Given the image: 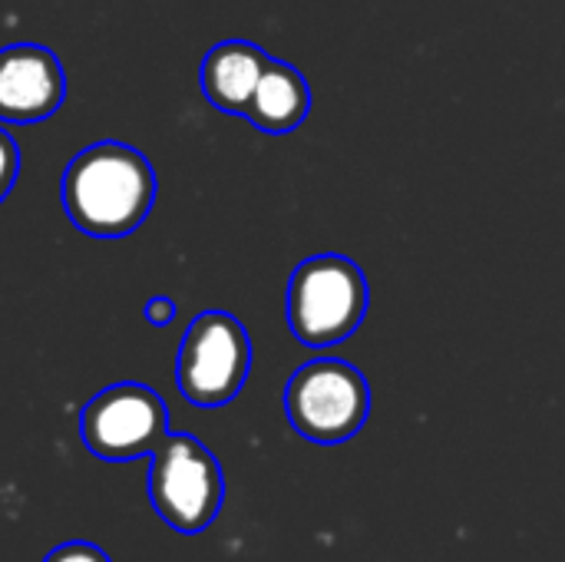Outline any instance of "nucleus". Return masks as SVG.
<instances>
[{
  "label": "nucleus",
  "instance_id": "9b49d317",
  "mask_svg": "<svg viewBox=\"0 0 565 562\" xmlns=\"http://www.w3.org/2000/svg\"><path fill=\"white\" fill-rule=\"evenodd\" d=\"M43 562H113L99 547L86 543V540H73V543H63L56 550L46 553Z\"/></svg>",
  "mask_w": 565,
  "mask_h": 562
},
{
  "label": "nucleus",
  "instance_id": "9d476101",
  "mask_svg": "<svg viewBox=\"0 0 565 562\" xmlns=\"http://www.w3.org/2000/svg\"><path fill=\"white\" fill-rule=\"evenodd\" d=\"M17 176H20V146H17V139L0 126V202L10 195Z\"/></svg>",
  "mask_w": 565,
  "mask_h": 562
},
{
  "label": "nucleus",
  "instance_id": "f257e3e1",
  "mask_svg": "<svg viewBox=\"0 0 565 562\" xmlns=\"http://www.w3.org/2000/svg\"><path fill=\"white\" fill-rule=\"evenodd\" d=\"M156 189L152 162L116 139L76 152L60 182L66 219L93 238H122L136 232L152 212Z\"/></svg>",
  "mask_w": 565,
  "mask_h": 562
},
{
  "label": "nucleus",
  "instance_id": "39448f33",
  "mask_svg": "<svg viewBox=\"0 0 565 562\" xmlns=\"http://www.w3.org/2000/svg\"><path fill=\"white\" fill-rule=\"evenodd\" d=\"M252 371V338L228 311H202L185 328L175 358V388L192 407H225Z\"/></svg>",
  "mask_w": 565,
  "mask_h": 562
},
{
  "label": "nucleus",
  "instance_id": "423d86ee",
  "mask_svg": "<svg viewBox=\"0 0 565 562\" xmlns=\"http://www.w3.org/2000/svg\"><path fill=\"white\" fill-rule=\"evenodd\" d=\"M79 437L93 457L109 464L149 457L169 437L166 401L136 381L113 384L83 407Z\"/></svg>",
  "mask_w": 565,
  "mask_h": 562
},
{
  "label": "nucleus",
  "instance_id": "7ed1b4c3",
  "mask_svg": "<svg viewBox=\"0 0 565 562\" xmlns=\"http://www.w3.org/2000/svg\"><path fill=\"white\" fill-rule=\"evenodd\" d=\"M285 414L295 434L311 444L334 447L361 434L371 414L367 378L341 361L318 358L301 364L285 388Z\"/></svg>",
  "mask_w": 565,
  "mask_h": 562
},
{
  "label": "nucleus",
  "instance_id": "1a4fd4ad",
  "mask_svg": "<svg viewBox=\"0 0 565 562\" xmlns=\"http://www.w3.org/2000/svg\"><path fill=\"white\" fill-rule=\"evenodd\" d=\"M311 113V86L301 70L285 60H268L248 106L245 119L271 136H285L298 129Z\"/></svg>",
  "mask_w": 565,
  "mask_h": 562
},
{
  "label": "nucleus",
  "instance_id": "f03ea898",
  "mask_svg": "<svg viewBox=\"0 0 565 562\" xmlns=\"http://www.w3.org/2000/svg\"><path fill=\"white\" fill-rule=\"evenodd\" d=\"M371 288L358 262L344 255H311L288 282V328L305 348H331L351 338L367 315Z\"/></svg>",
  "mask_w": 565,
  "mask_h": 562
},
{
  "label": "nucleus",
  "instance_id": "20e7f679",
  "mask_svg": "<svg viewBox=\"0 0 565 562\" xmlns=\"http://www.w3.org/2000/svg\"><path fill=\"white\" fill-rule=\"evenodd\" d=\"M149 503L185 537L209 530L225 503V477L215 454L192 434H169L149 454Z\"/></svg>",
  "mask_w": 565,
  "mask_h": 562
},
{
  "label": "nucleus",
  "instance_id": "6e6552de",
  "mask_svg": "<svg viewBox=\"0 0 565 562\" xmlns=\"http://www.w3.org/2000/svg\"><path fill=\"white\" fill-rule=\"evenodd\" d=\"M268 53L248 40H222L215 43L199 70V86L205 99L232 116H245V106L268 66Z\"/></svg>",
  "mask_w": 565,
  "mask_h": 562
},
{
  "label": "nucleus",
  "instance_id": "f8f14e48",
  "mask_svg": "<svg viewBox=\"0 0 565 562\" xmlns=\"http://www.w3.org/2000/svg\"><path fill=\"white\" fill-rule=\"evenodd\" d=\"M175 301L172 298H166V295H156V298H149L146 301V308H142V315H146V321L152 325V328H169L172 321H175Z\"/></svg>",
  "mask_w": 565,
  "mask_h": 562
},
{
  "label": "nucleus",
  "instance_id": "0eeeda50",
  "mask_svg": "<svg viewBox=\"0 0 565 562\" xmlns=\"http://www.w3.org/2000/svg\"><path fill=\"white\" fill-rule=\"evenodd\" d=\"M66 96L60 56L40 43H10L0 50V123L50 119Z\"/></svg>",
  "mask_w": 565,
  "mask_h": 562
}]
</instances>
